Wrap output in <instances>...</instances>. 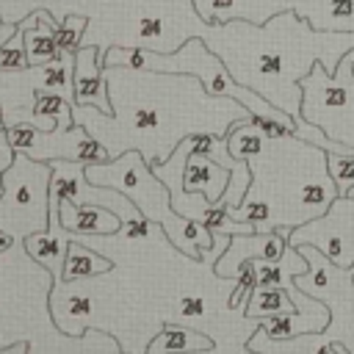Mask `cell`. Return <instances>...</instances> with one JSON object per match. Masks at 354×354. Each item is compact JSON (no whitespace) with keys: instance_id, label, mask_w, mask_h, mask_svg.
<instances>
[{"instance_id":"obj_1","label":"cell","mask_w":354,"mask_h":354,"mask_svg":"<svg viewBox=\"0 0 354 354\" xmlns=\"http://www.w3.org/2000/svg\"><path fill=\"white\" fill-rule=\"evenodd\" d=\"M105 80L111 113H102L97 105H75V122L83 124L111 158L124 149H141L147 163L155 166L194 133L227 136L232 122L252 119L243 102L210 94L196 75L108 64Z\"/></svg>"},{"instance_id":"obj_2","label":"cell","mask_w":354,"mask_h":354,"mask_svg":"<svg viewBox=\"0 0 354 354\" xmlns=\"http://www.w3.org/2000/svg\"><path fill=\"white\" fill-rule=\"evenodd\" d=\"M199 36L238 83L290 113L296 124L304 119L301 77L318 61L326 72H335L337 61L354 50V30H318L296 11L274 14L263 25L232 17L210 28L202 25Z\"/></svg>"},{"instance_id":"obj_3","label":"cell","mask_w":354,"mask_h":354,"mask_svg":"<svg viewBox=\"0 0 354 354\" xmlns=\"http://www.w3.org/2000/svg\"><path fill=\"white\" fill-rule=\"evenodd\" d=\"M252 180L243 199H260L268 207V224L299 227L329 210L337 185L326 166V149L293 136H263L254 155L246 158Z\"/></svg>"},{"instance_id":"obj_4","label":"cell","mask_w":354,"mask_h":354,"mask_svg":"<svg viewBox=\"0 0 354 354\" xmlns=\"http://www.w3.org/2000/svg\"><path fill=\"white\" fill-rule=\"evenodd\" d=\"M86 177L97 185H111L133 199V205L160 227L169 243H174L191 260H202V254L216 246V235L202 221H194L171 207L169 185L152 171L141 149H124L122 155L102 163H88Z\"/></svg>"},{"instance_id":"obj_5","label":"cell","mask_w":354,"mask_h":354,"mask_svg":"<svg viewBox=\"0 0 354 354\" xmlns=\"http://www.w3.org/2000/svg\"><path fill=\"white\" fill-rule=\"evenodd\" d=\"M102 64L105 66L108 64H122V66H136V69L196 75L210 94L235 97L252 113H260V116H274V119H282V122H296L290 113H285L282 108H277L274 102H268L263 94H257L254 88H246L243 83H238L232 77V72L227 69V64L207 47V41L202 36H188L171 53H160V50H152V47L108 44L105 47V55H102Z\"/></svg>"},{"instance_id":"obj_6","label":"cell","mask_w":354,"mask_h":354,"mask_svg":"<svg viewBox=\"0 0 354 354\" xmlns=\"http://www.w3.org/2000/svg\"><path fill=\"white\" fill-rule=\"evenodd\" d=\"M50 160H33L28 152L14 155L11 166L3 171L0 194V230H6L14 243H22L30 232H41L50 224Z\"/></svg>"},{"instance_id":"obj_7","label":"cell","mask_w":354,"mask_h":354,"mask_svg":"<svg viewBox=\"0 0 354 354\" xmlns=\"http://www.w3.org/2000/svg\"><path fill=\"white\" fill-rule=\"evenodd\" d=\"M301 116L318 124L329 138L354 147V50H348L335 72H326L324 64L301 77Z\"/></svg>"},{"instance_id":"obj_8","label":"cell","mask_w":354,"mask_h":354,"mask_svg":"<svg viewBox=\"0 0 354 354\" xmlns=\"http://www.w3.org/2000/svg\"><path fill=\"white\" fill-rule=\"evenodd\" d=\"M6 136L11 141L14 149L28 152L33 160H55V158H66V160H80V163H102L108 160V149L83 127V124H72L69 130H41L30 122H19L6 127Z\"/></svg>"},{"instance_id":"obj_9","label":"cell","mask_w":354,"mask_h":354,"mask_svg":"<svg viewBox=\"0 0 354 354\" xmlns=\"http://www.w3.org/2000/svg\"><path fill=\"white\" fill-rule=\"evenodd\" d=\"M288 243L318 246L335 266H354V196H335L326 213L290 230Z\"/></svg>"},{"instance_id":"obj_10","label":"cell","mask_w":354,"mask_h":354,"mask_svg":"<svg viewBox=\"0 0 354 354\" xmlns=\"http://www.w3.org/2000/svg\"><path fill=\"white\" fill-rule=\"evenodd\" d=\"M53 166V180H50V194L53 196H64V199H72L77 205H102L113 213L122 216V221H130V218H138L144 216L133 199H127L122 191L111 188V185H97L86 177V163L80 160H66V158H55L50 160Z\"/></svg>"},{"instance_id":"obj_11","label":"cell","mask_w":354,"mask_h":354,"mask_svg":"<svg viewBox=\"0 0 354 354\" xmlns=\"http://www.w3.org/2000/svg\"><path fill=\"white\" fill-rule=\"evenodd\" d=\"M288 227H277L268 232H238L230 235L227 249L218 254V260L213 263V274L221 279H235L238 268L246 260H277L282 257V252L288 249Z\"/></svg>"},{"instance_id":"obj_12","label":"cell","mask_w":354,"mask_h":354,"mask_svg":"<svg viewBox=\"0 0 354 354\" xmlns=\"http://www.w3.org/2000/svg\"><path fill=\"white\" fill-rule=\"evenodd\" d=\"M72 88H75V105H97L102 113H111L105 64H102V53L97 44L77 47L75 69H72Z\"/></svg>"},{"instance_id":"obj_13","label":"cell","mask_w":354,"mask_h":354,"mask_svg":"<svg viewBox=\"0 0 354 354\" xmlns=\"http://www.w3.org/2000/svg\"><path fill=\"white\" fill-rule=\"evenodd\" d=\"M69 238H72V232L64 230L61 216H58V196L50 194V224H47V230L30 232L22 241V246H25L28 257H33L41 268H47L53 274V282H61V271H64Z\"/></svg>"},{"instance_id":"obj_14","label":"cell","mask_w":354,"mask_h":354,"mask_svg":"<svg viewBox=\"0 0 354 354\" xmlns=\"http://www.w3.org/2000/svg\"><path fill=\"white\" fill-rule=\"evenodd\" d=\"M58 216L64 230L75 235H116L122 230V216L102 205H77L72 199H58Z\"/></svg>"},{"instance_id":"obj_15","label":"cell","mask_w":354,"mask_h":354,"mask_svg":"<svg viewBox=\"0 0 354 354\" xmlns=\"http://www.w3.org/2000/svg\"><path fill=\"white\" fill-rule=\"evenodd\" d=\"M230 174L232 171L227 166H221V163H216V160L194 152V147H191V155L185 160V174H183V191H188V194H194V191L196 194H205L213 205H218L221 196H224V191H227Z\"/></svg>"},{"instance_id":"obj_16","label":"cell","mask_w":354,"mask_h":354,"mask_svg":"<svg viewBox=\"0 0 354 354\" xmlns=\"http://www.w3.org/2000/svg\"><path fill=\"white\" fill-rule=\"evenodd\" d=\"M332 310L329 304L318 310H293V313H279L271 318H263L257 324V332L271 337V340H288L296 335H310V332H324L329 326Z\"/></svg>"},{"instance_id":"obj_17","label":"cell","mask_w":354,"mask_h":354,"mask_svg":"<svg viewBox=\"0 0 354 354\" xmlns=\"http://www.w3.org/2000/svg\"><path fill=\"white\" fill-rule=\"evenodd\" d=\"M55 17L47 8H36L33 14H28L19 28H22V39H25V53H28V64L30 66H41L47 61H53L61 47L55 41Z\"/></svg>"},{"instance_id":"obj_18","label":"cell","mask_w":354,"mask_h":354,"mask_svg":"<svg viewBox=\"0 0 354 354\" xmlns=\"http://www.w3.org/2000/svg\"><path fill=\"white\" fill-rule=\"evenodd\" d=\"M113 268V260L100 254L94 246L83 243L75 232L69 238L66 246V260H64V271H61V282H80V279H91L100 274H108Z\"/></svg>"},{"instance_id":"obj_19","label":"cell","mask_w":354,"mask_h":354,"mask_svg":"<svg viewBox=\"0 0 354 354\" xmlns=\"http://www.w3.org/2000/svg\"><path fill=\"white\" fill-rule=\"evenodd\" d=\"M216 343L210 335L191 329V326H180V324H166L149 343L147 351L149 354H174V351H213Z\"/></svg>"},{"instance_id":"obj_20","label":"cell","mask_w":354,"mask_h":354,"mask_svg":"<svg viewBox=\"0 0 354 354\" xmlns=\"http://www.w3.org/2000/svg\"><path fill=\"white\" fill-rule=\"evenodd\" d=\"M293 310H299L296 301L279 285H260L257 282L243 301V315L254 318V321H263V318H271L279 313H293Z\"/></svg>"},{"instance_id":"obj_21","label":"cell","mask_w":354,"mask_h":354,"mask_svg":"<svg viewBox=\"0 0 354 354\" xmlns=\"http://www.w3.org/2000/svg\"><path fill=\"white\" fill-rule=\"evenodd\" d=\"M194 152H199V155H205V158H210V160L227 166L230 171L249 163V160L235 158V155L230 152L227 136H216V133H194Z\"/></svg>"},{"instance_id":"obj_22","label":"cell","mask_w":354,"mask_h":354,"mask_svg":"<svg viewBox=\"0 0 354 354\" xmlns=\"http://www.w3.org/2000/svg\"><path fill=\"white\" fill-rule=\"evenodd\" d=\"M86 17L83 14H69L64 17L58 25H55V41L61 50L66 53H77V47L83 44V36H86Z\"/></svg>"},{"instance_id":"obj_23","label":"cell","mask_w":354,"mask_h":354,"mask_svg":"<svg viewBox=\"0 0 354 354\" xmlns=\"http://www.w3.org/2000/svg\"><path fill=\"white\" fill-rule=\"evenodd\" d=\"M326 166L337 185V194L346 196V191L354 185V152H326Z\"/></svg>"},{"instance_id":"obj_24","label":"cell","mask_w":354,"mask_h":354,"mask_svg":"<svg viewBox=\"0 0 354 354\" xmlns=\"http://www.w3.org/2000/svg\"><path fill=\"white\" fill-rule=\"evenodd\" d=\"M28 53H25V39H22V28H17V33L0 47V72H17V69H28Z\"/></svg>"},{"instance_id":"obj_25","label":"cell","mask_w":354,"mask_h":354,"mask_svg":"<svg viewBox=\"0 0 354 354\" xmlns=\"http://www.w3.org/2000/svg\"><path fill=\"white\" fill-rule=\"evenodd\" d=\"M257 285V266H254V260H246L241 268H238V274H235V279H232V296H230V307H243V301H246V296L252 293V288Z\"/></svg>"},{"instance_id":"obj_26","label":"cell","mask_w":354,"mask_h":354,"mask_svg":"<svg viewBox=\"0 0 354 354\" xmlns=\"http://www.w3.org/2000/svg\"><path fill=\"white\" fill-rule=\"evenodd\" d=\"M205 301L199 299V296H183L180 301H177V313L183 315V318H202L205 315Z\"/></svg>"},{"instance_id":"obj_27","label":"cell","mask_w":354,"mask_h":354,"mask_svg":"<svg viewBox=\"0 0 354 354\" xmlns=\"http://www.w3.org/2000/svg\"><path fill=\"white\" fill-rule=\"evenodd\" d=\"M94 307V301L88 299V296H69V301H66V313L69 315H88V310Z\"/></svg>"},{"instance_id":"obj_28","label":"cell","mask_w":354,"mask_h":354,"mask_svg":"<svg viewBox=\"0 0 354 354\" xmlns=\"http://www.w3.org/2000/svg\"><path fill=\"white\" fill-rule=\"evenodd\" d=\"M17 28H19V22H11V19H3V17H0V47L17 33Z\"/></svg>"},{"instance_id":"obj_29","label":"cell","mask_w":354,"mask_h":354,"mask_svg":"<svg viewBox=\"0 0 354 354\" xmlns=\"http://www.w3.org/2000/svg\"><path fill=\"white\" fill-rule=\"evenodd\" d=\"M6 130V119H3V105H0V133Z\"/></svg>"},{"instance_id":"obj_30","label":"cell","mask_w":354,"mask_h":354,"mask_svg":"<svg viewBox=\"0 0 354 354\" xmlns=\"http://www.w3.org/2000/svg\"><path fill=\"white\" fill-rule=\"evenodd\" d=\"M351 335H354V329H351Z\"/></svg>"}]
</instances>
